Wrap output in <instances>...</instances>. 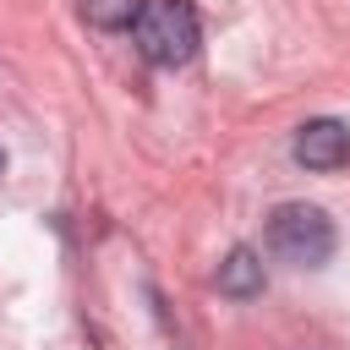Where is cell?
<instances>
[{"label": "cell", "mask_w": 350, "mask_h": 350, "mask_svg": "<svg viewBox=\"0 0 350 350\" xmlns=\"http://www.w3.org/2000/svg\"><path fill=\"white\" fill-rule=\"evenodd\" d=\"M0 175H5V148H0Z\"/></svg>", "instance_id": "6"}, {"label": "cell", "mask_w": 350, "mask_h": 350, "mask_svg": "<svg viewBox=\"0 0 350 350\" xmlns=\"http://www.w3.org/2000/svg\"><path fill=\"white\" fill-rule=\"evenodd\" d=\"M213 284H219V295H230V301H252V295H262V257H257L252 246H235V252L219 262Z\"/></svg>", "instance_id": "4"}, {"label": "cell", "mask_w": 350, "mask_h": 350, "mask_svg": "<svg viewBox=\"0 0 350 350\" xmlns=\"http://www.w3.org/2000/svg\"><path fill=\"white\" fill-rule=\"evenodd\" d=\"M142 5H148V0H77L82 22L98 27V33H126V27H137Z\"/></svg>", "instance_id": "5"}, {"label": "cell", "mask_w": 350, "mask_h": 350, "mask_svg": "<svg viewBox=\"0 0 350 350\" xmlns=\"http://www.w3.org/2000/svg\"><path fill=\"white\" fill-rule=\"evenodd\" d=\"M295 164H306V170H345L350 164V131L339 120H306L295 131Z\"/></svg>", "instance_id": "3"}, {"label": "cell", "mask_w": 350, "mask_h": 350, "mask_svg": "<svg viewBox=\"0 0 350 350\" xmlns=\"http://www.w3.org/2000/svg\"><path fill=\"white\" fill-rule=\"evenodd\" d=\"M131 33H137L142 60H153V66H186L202 49V22H197L191 0H148Z\"/></svg>", "instance_id": "2"}, {"label": "cell", "mask_w": 350, "mask_h": 350, "mask_svg": "<svg viewBox=\"0 0 350 350\" xmlns=\"http://www.w3.org/2000/svg\"><path fill=\"white\" fill-rule=\"evenodd\" d=\"M334 219L312 202H279L268 213V252L290 268H323L334 257Z\"/></svg>", "instance_id": "1"}]
</instances>
